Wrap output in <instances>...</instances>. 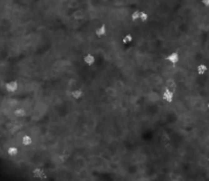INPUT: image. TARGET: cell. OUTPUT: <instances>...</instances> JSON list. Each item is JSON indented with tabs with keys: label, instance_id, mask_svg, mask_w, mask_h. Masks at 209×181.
Here are the masks:
<instances>
[{
	"label": "cell",
	"instance_id": "1",
	"mask_svg": "<svg viewBox=\"0 0 209 181\" xmlns=\"http://www.w3.org/2000/svg\"><path fill=\"white\" fill-rule=\"evenodd\" d=\"M18 88V83L15 80H11V82H8L5 83V91L8 94H13L17 91Z\"/></svg>",
	"mask_w": 209,
	"mask_h": 181
},
{
	"label": "cell",
	"instance_id": "7",
	"mask_svg": "<svg viewBox=\"0 0 209 181\" xmlns=\"http://www.w3.org/2000/svg\"><path fill=\"white\" fill-rule=\"evenodd\" d=\"M18 152H20V149L17 147H9L8 149L6 150V155L10 157V158H14L18 155Z\"/></svg>",
	"mask_w": 209,
	"mask_h": 181
},
{
	"label": "cell",
	"instance_id": "8",
	"mask_svg": "<svg viewBox=\"0 0 209 181\" xmlns=\"http://www.w3.org/2000/svg\"><path fill=\"white\" fill-rule=\"evenodd\" d=\"M207 70H208L207 65H205L203 63L197 65V67H196V72H197V74L198 75H204L207 72Z\"/></svg>",
	"mask_w": 209,
	"mask_h": 181
},
{
	"label": "cell",
	"instance_id": "14",
	"mask_svg": "<svg viewBox=\"0 0 209 181\" xmlns=\"http://www.w3.org/2000/svg\"><path fill=\"white\" fill-rule=\"evenodd\" d=\"M201 3L205 7H209V0H201Z\"/></svg>",
	"mask_w": 209,
	"mask_h": 181
},
{
	"label": "cell",
	"instance_id": "2",
	"mask_svg": "<svg viewBox=\"0 0 209 181\" xmlns=\"http://www.w3.org/2000/svg\"><path fill=\"white\" fill-rule=\"evenodd\" d=\"M166 61H168L170 64L176 65L180 61V54L177 52H172L166 56Z\"/></svg>",
	"mask_w": 209,
	"mask_h": 181
},
{
	"label": "cell",
	"instance_id": "15",
	"mask_svg": "<svg viewBox=\"0 0 209 181\" xmlns=\"http://www.w3.org/2000/svg\"><path fill=\"white\" fill-rule=\"evenodd\" d=\"M207 108H208V110H209V102L207 103Z\"/></svg>",
	"mask_w": 209,
	"mask_h": 181
},
{
	"label": "cell",
	"instance_id": "13",
	"mask_svg": "<svg viewBox=\"0 0 209 181\" xmlns=\"http://www.w3.org/2000/svg\"><path fill=\"white\" fill-rule=\"evenodd\" d=\"M149 20V15L145 11H140V17H139V21L141 22H146Z\"/></svg>",
	"mask_w": 209,
	"mask_h": 181
},
{
	"label": "cell",
	"instance_id": "10",
	"mask_svg": "<svg viewBox=\"0 0 209 181\" xmlns=\"http://www.w3.org/2000/svg\"><path fill=\"white\" fill-rule=\"evenodd\" d=\"M13 116L15 118L20 119V118H22L26 116V110L24 108H17V109H14L13 111Z\"/></svg>",
	"mask_w": 209,
	"mask_h": 181
},
{
	"label": "cell",
	"instance_id": "5",
	"mask_svg": "<svg viewBox=\"0 0 209 181\" xmlns=\"http://www.w3.org/2000/svg\"><path fill=\"white\" fill-rule=\"evenodd\" d=\"M95 61H96L95 57H94V55H92V54H87V55H85L83 57V62L86 65H88V66H92V65H94Z\"/></svg>",
	"mask_w": 209,
	"mask_h": 181
},
{
	"label": "cell",
	"instance_id": "9",
	"mask_svg": "<svg viewBox=\"0 0 209 181\" xmlns=\"http://www.w3.org/2000/svg\"><path fill=\"white\" fill-rule=\"evenodd\" d=\"M83 95H84L83 91H82V90H79V88H77V90L72 91V93H71L72 98L73 100H76V101H78V100L82 99V98H83Z\"/></svg>",
	"mask_w": 209,
	"mask_h": 181
},
{
	"label": "cell",
	"instance_id": "6",
	"mask_svg": "<svg viewBox=\"0 0 209 181\" xmlns=\"http://www.w3.org/2000/svg\"><path fill=\"white\" fill-rule=\"evenodd\" d=\"M33 144V140L30 136H24L21 138V145L22 147H31Z\"/></svg>",
	"mask_w": 209,
	"mask_h": 181
},
{
	"label": "cell",
	"instance_id": "4",
	"mask_svg": "<svg viewBox=\"0 0 209 181\" xmlns=\"http://www.w3.org/2000/svg\"><path fill=\"white\" fill-rule=\"evenodd\" d=\"M106 34H107V28L105 25L99 26L98 28L95 30V35L96 37L98 38H103L104 36H106Z\"/></svg>",
	"mask_w": 209,
	"mask_h": 181
},
{
	"label": "cell",
	"instance_id": "12",
	"mask_svg": "<svg viewBox=\"0 0 209 181\" xmlns=\"http://www.w3.org/2000/svg\"><path fill=\"white\" fill-rule=\"evenodd\" d=\"M139 17H140V11H139V10H136V11H134V12H132V14H131V21L133 22L139 21Z\"/></svg>",
	"mask_w": 209,
	"mask_h": 181
},
{
	"label": "cell",
	"instance_id": "3",
	"mask_svg": "<svg viewBox=\"0 0 209 181\" xmlns=\"http://www.w3.org/2000/svg\"><path fill=\"white\" fill-rule=\"evenodd\" d=\"M173 99H175V93L167 90V88H165L163 93H162V100L166 103H172L173 101Z\"/></svg>",
	"mask_w": 209,
	"mask_h": 181
},
{
	"label": "cell",
	"instance_id": "11",
	"mask_svg": "<svg viewBox=\"0 0 209 181\" xmlns=\"http://www.w3.org/2000/svg\"><path fill=\"white\" fill-rule=\"evenodd\" d=\"M133 40H134V38L131 34H126L125 36L122 37V42L123 45H130L132 42H133Z\"/></svg>",
	"mask_w": 209,
	"mask_h": 181
}]
</instances>
